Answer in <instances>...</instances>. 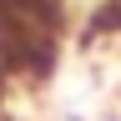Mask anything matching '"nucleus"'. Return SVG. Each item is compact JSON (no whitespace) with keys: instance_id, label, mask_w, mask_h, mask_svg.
Instances as JSON below:
<instances>
[{"instance_id":"obj_1","label":"nucleus","mask_w":121,"mask_h":121,"mask_svg":"<svg viewBox=\"0 0 121 121\" xmlns=\"http://www.w3.org/2000/svg\"><path fill=\"white\" fill-rule=\"evenodd\" d=\"M66 35V0H0V106L51 76Z\"/></svg>"},{"instance_id":"obj_2","label":"nucleus","mask_w":121,"mask_h":121,"mask_svg":"<svg viewBox=\"0 0 121 121\" xmlns=\"http://www.w3.org/2000/svg\"><path fill=\"white\" fill-rule=\"evenodd\" d=\"M101 121H121V116H101Z\"/></svg>"}]
</instances>
